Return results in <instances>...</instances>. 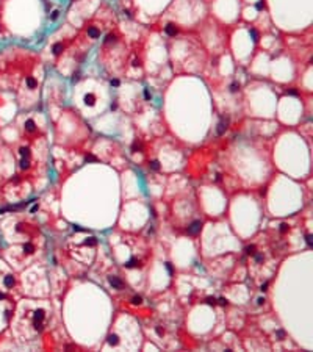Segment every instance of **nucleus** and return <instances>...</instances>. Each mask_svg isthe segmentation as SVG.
<instances>
[{
    "label": "nucleus",
    "mask_w": 313,
    "mask_h": 352,
    "mask_svg": "<svg viewBox=\"0 0 313 352\" xmlns=\"http://www.w3.org/2000/svg\"><path fill=\"white\" fill-rule=\"evenodd\" d=\"M83 100H85V105H88V107H94L96 105V96L92 94V92H88V94H85Z\"/></svg>",
    "instance_id": "7ed1b4c3"
},
{
    "label": "nucleus",
    "mask_w": 313,
    "mask_h": 352,
    "mask_svg": "<svg viewBox=\"0 0 313 352\" xmlns=\"http://www.w3.org/2000/svg\"><path fill=\"white\" fill-rule=\"evenodd\" d=\"M255 261H257V263L263 261V255H255Z\"/></svg>",
    "instance_id": "cd10ccee"
},
{
    "label": "nucleus",
    "mask_w": 313,
    "mask_h": 352,
    "mask_svg": "<svg viewBox=\"0 0 313 352\" xmlns=\"http://www.w3.org/2000/svg\"><path fill=\"white\" fill-rule=\"evenodd\" d=\"M266 288H268V283H263L262 285V291H266Z\"/></svg>",
    "instance_id": "e433bc0d"
},
{
    "label": "nucleus",
    "mask_w": 313,
    "mask_h": 352,
    "mask_svg": "<svg viewBox=\"0 0 313 352\" xmlns=\"http://www.w3.org/2000/svg\"><path fill=\"white\" fill-rule=\"evenodd\" d=\"M28 163H30V161H28V158L22 157V160H21V168H22V169H27V168H28V166H30Z\"/></svg>",
    "instance_id": "4468645a"
},
{
    "label": "nucleus",
    "mask_w": 313,
    "mask_h": 352,
    "mask_svg": "<svg viewBox=\"0 0 313 352\" xmlns=\"http://www.w3.org/2000/svg\"><path fill=\"white\" fill-rule=\"evenodd\" d=\"M99 35H100V31H99L97 28H94V27H89L88 28V36H89V38L96 39V38H99Z\"/></svg>",
    "instance_id": "6e6552de"
},
{
    "label": "nucleus",
    "mask_w": 313,
    "mask_h": 352,
    "mask_svg": "<svg viewBox=\"0 0 313 352\" xmlns=\"http://www.w3.org/2000/svg\"><path fill=\"white\" fill-rule=\"evenodd\" d=\"M219 304H222V305H225V304H227V301H225V299H224V297H221V299H219Z\"/></svg>",
    "instance_id": "f704fd0d"
},
{
    "label": "nucleus",
    "mask_w": 313,
    "mask_h": 352,
    "mask_svg": "<svg viewBox=\"0 0 313 352\" xmlns=\"http://www.w3.org/2000/svg\"><path fill=\"white\" fill-rule=\"evenodd\" d=\"M150 169H152V171H158V169H160V163L156 161V160L150 161Z\"/></svg>",
    "instance_id": "dca6fc26"
},
{
    "label": "nucleus",
    "mask_w": 313,
    "mask_h": 352,
    "mask_svg": "<svg viewBox=\"0 0 313 352\" xmlns=\"http://www.w3.org/2000/svg\"><path fill=\"white\" fill-rule=\"evenodd\" d=\"M215 302H216V301H215L213 297H208V299H207V304H210V305H211V304H215Z\"/></svg>",
    "instance_id": "473e14b6"
},
{
    "label": "nucleus",
    "mask_w": 313,
    "mask_h": 352,
    "mask_svg": "<svg viewBox=\"0 0 313 352\" xmlns=\"http://www.w3.org/2000/svg\"><path fill=\"white\" fill-rule=\"evenodd\" d=\"M254 252H255V246H246V254H249V255H251V254H254Z\"/></svg>",
    "instance_id": "6ab92c4d"
},
{
    "label": "nucleus",
    "mask_w": 313,
    "mask_h": 352,
    "mask_svg": "<svg viewBox=\"0 0 313 352\" xmlns=\"http://www.w3.org/2000/svg\"><path fill=\"white\" fill-rule=\"evenodd\" d=\"M238 89H239V83L233 81V83H232V85H230V91H232V92H236V91H238Z\"/></svg>",
    "instance_id": "a211bd4d"
},
{
    "label": "nucleus",
    "mask_w": 313,
    "mask_h": 352,
    "mask_svg": "<svg viewBox=\"0 0 313 352\" xmlns=\"http://www.w3.org/2000/svg\"><path fill=\"white\" fill-rule=\"evenodd\" d=\"M110 85L111 86H119V80L118 78H111V80H110Z\"/></svg>",
    "instance_id": "b1692460"
},
{
    "label": "nucleus",
    "mask_w": 313,
    "mask_h": 352,
    "mask_svg": "<svg viewBox=\"0 0 313 352\" xmlns=\"http://www.w3.org/2000/svg\"><path fill=\"white\" fill-rule=\"evenodd\" d=\"M19 154H21V157H25V158H28V157H30V149H28V147H21V150H19Z\"/></svg>",
    "instance_id": "9b49d317"
},
{
    "label": "nucleus",
    "mask_w": 313,
    "mask_h": 352,
    "mask_svg": "<svg viewBox=\"0 0 313 352\" xmlns=\"http://www.w3.org/2000/svg\"><path fill=\"white\" fill-rule=\"evenodd\" d=\"M249 33H251V36H252V39H254V41H258V33L255 31L254 28H252V30H251V31H249Z\"/></svg>",
    "instance_id": "aec40b11"
},
{
    "label": "nucleus",
    "mask_w": 313,
    "mask_h": 352,
    "mask_svg": "<svg viewBox=\"0 0 313 352\" xmlns=\"http://www.w3.org/2000/svg\"><path fill=\"white\" fill-rule=\"evenodd\" d=\"M114 41H116V36L110 33V35L106 36V39H105V44H110V42H114Z\"/></svg>",
    "instance_id": "f3484780"
},
{
    "label": "nucleus",
    "mask_w": 313,
    "mask_h": 352,
    "mask_svg": "<svg viewBox=\"0 0 313 352\" xmlns=\"http://www.w3.org/2000/svg\"><path fill=\"white\" fill-rule=\"evenodd\" d=\"M257 9H265V2H262V0H260V2L257 3Z\"/></svg>",
    "instance_id": "a878e982"
},
{
    "label": "nucleus",
    "mask_w": 313,
    "mask_h": 352,
    "mask_svg": "<svg viewBox=\"0 0 313 352\" xmlns=\"http://www.w3.org/2000/svg\"><path fill=\"white\" fill-rule=\"evenodd\" d=\"M165 31H166V35H169V36H175L177 35V27H175L174 24H168L165 27Z\"/></svg>",
    "instance_id": "39448f33"
},
{
    "label": "nucleus",
    "mask_w": 313,
    "mask_h": 352,
    "mask_svg": "<svg viewBox=\"0 0 313 352\" xmlns=\"http://www.w3.org/2000/svg\"><path fill=\"white\" fill-rule=\"evenodd\" d=\"M58 14H60V11L56 9V11H53V14H52V19H56L58 17Z\"/></svg>",
    "instance_id": "2f4dec72"
},
{
    "label": "nucleus",
    "mask_w": 313,
    "mask_h": 352,
    "mask_svg": "<svg viewBox=\"0 0 313 352\" xmlns=\"http://www.w3.org/2000/svg\"><path fill=\"white\" fill-rule=\"evenodd\" d=\"M85 244H89V246L96 244V238H88V240L85 241Z\"/></svg>",
    "instance_id": "5701e85b"
},
{
    "label": "nucleus",
    "mask_w": 313,
    "mask_h": 352,
    "mask_svg": "<svg viewBox=\"0 0 313 352\" xmlns=\"http://www.w3.org/2000/svg\"><path fill=\"white\" fill-rule=\"evenodd\" d=\"M108 280H110V285H111L113 288H116V290H122V288H124L122 280H121V279H118V277H114V275H113V277H110Z\"/></svg>",
    "instance_id": "f03ea898"
},
{
    "label": "nucleus",
    "mask_w": 313,
    "mask_h": 352,
    "mask_svg": "<svg viewBox=\"0 0 313 352\" xmlns=\"http://www.w3.org/2000/svg\"><path fill=\"white\" fill-rule=\"evenodd\" d=\"M108 343L110 344H118V337H116V335H108Z\"/></svg>",
    "instance_id": "ddd939ff"
},
{
    "label": "nucleus",
    "mask_w": 313,
    "mask_h": 352,
    "mask_svg": "<svg viewBox=\"0 0 313 352\" xmlns=\"http://www.w3.org/2000/svg\"><path fill=\"white\" fill-rule=\"evenodd\" d=\"M141 302H142V297H141V296H133V297H132V304L139 305Z\"/></svg>",
    "instance_id": "2eb2a0df"
},
{
    "label": "nucleus",
    "mask_w": 313,
    "mask_h": 352,
    "mask_svg": "<svg viewBox=\"0 0 313 352\" xmlns=\"http://www.w3.org/2000/svg\"><path fill=\"white\" fill-rule=\"evenodd\" d=\"M64 50V45H63V42H56L55 45L52 47V52H53V55H60L61 52Z\"/></svg>",
    "instance_id": "0eeeda50"
},
{
    "label": "nucleus",
    "mask_w": 313,
    "mask_h": 352,
    "mask_svg": "<svg viewBox=\"0 0 313 352\" xmlns=\"http://www.w3.org/2000/svg\"><path fill=\"white\" fill-rule=\"evenodd\" d=\"M0 299H5V294L3 293H0Z\"/></svg>",
    "instance_id": "58836bf2"
},
{
    "label": "nucleus",
    "mask_w": 313,
    "mask_h": 352,
    "mask_svg": "<svg viewBox=\"0 0 313 352\" xmlns=\"http://www.w3.org/2000/svg\"><path fill=\"white\" fill-rule=\"evenodd\" d=\"M166 269L169 271V274H172V266H171V263H166Z\"/></svg>",
    "instance_id": "c85d7f7f"
},
{
    "label": "nucleus",
    "mask_w": 313,
    "mask_h": 352,
    "mask_svg": "<svg viewBox=\"0 0 313 352\" xmlns=\"http://www.w3.org/2000/svg\"><path fill=\"white\" fill-rule=\"evenodd\" d=\"M144 97H146V100H150V92H149V89H144Z\"/></svg>",
    "instance_id": "393cba45"
},
{
    "label": "nucleus",
    "mask_w": 313,
    "mask_h": 352,
    "mask_svg": "<svg viewBox=\"0 0 313 352\" xmlns=\"http://www.w3.org/2000/svg\"><path fill=\"white\" fill-rule=\"evenodd\" d=\"M257 302H258V304H260V305H262V304H263V302H265V299H263V297H260V299H258V301H257Z\"/></svg>",
    "instance_id": "4c0bfd02"
},
{
    "label": "nucleus",
    "mask_w": 313,
    "mask_h": 352,
    "mask_svg": "<svg viewBox=\"0 0 313 352\" xmlns=\"http://www.w3.org/2000/svg\"><path fill=\"white\" fill-rule=\"evenodd\" d=\"M201 227H202V221H194V222H193V224L188 227V230H189V233L196 235L199 230H201Z\"/></svg>",
    "instance_id": "20e7f679"
},
{
    "label": "nucleus",
    "mask_w": 313,
    "mask_h": 352,
    "mask_svg": "<svg viewBox=\"0 0 313 352\" xmlns=\"http://www.w3.org/2000/svg\"><path fill=\"white\" fill-rule=\"evenodd\" d=\"M24 250L27 252V254H31V252H33V250H35V246H33V244H28V243H27V244H24Z\"/></svg>",
    "instance_id": "f8f14e48"
},
{
    "label": "nucleus",
    "mask_w": 313,
    "mask_h": 352,
    "mask_svg": "<svg viewBox=\"0 0 313 352\" xmlns=\"http://www.w3.org/2000/svg\"><path fill=\"white\" fill-rule=\"evenodd\" d=\"M133 152H136V150H139L141 149V142H138V141H135V144H133Z\"/></svg>",
    "instance_id": "412c9836"
},
{
    "label": "nucleus",
    "mask_w": 313,
    "mask_h": 352,
    "mask_svg": "<svg viewBox=\"0 0 313 352\" xmlns=\"http://www.w3.org/2000/svg\"><path fill=\"white\" fill-rule=\"evenodd\" d=\"M227 127H229V118H221V121H219V124H218V128H216V133L222 135L227 130Z\"/></svg>",
    "instance_id": "f257e3e1"
},
{
    "label": "nucleus",
    "mask_w": 313,
    "mask_h": 352,
    "mask_svg": "<svg viewBox=\"0 0 313 352\" xmlns=\"http://www.w3.org/2000/svg\"><path fill=\"white\" fill-rule=\"evenodd\" d=\"M86 161H96V158L91 157V155H86Z\"/></svg>",
    "instance_id": "7c9ffc66"
},
{
    "label": "nucleus",
    "mask_w": 313,
    "mask_h": 352,
    "mask_svg": "<svg viewBox=\"0 0 313 352\" xmlns=\"http://www.w3.org/2000/svg\"><path fill=\"white\" fill-rule=\"evenodd\" d=\"M3 283H5V287L11 288L13 285H14V277H13V275H6L5 280H3Z\"/></svg>",
    "instance_id": "1a4fd4ad"
},
{
    "label": "nucleus",
    "mask_w": 313,
    "mask_h": 352,
    "mask_svg": "<svg viewBox=\"0 0 313 352\" xmlns=\"http://www.w3.org/2000/svg\"><path fill=\"white\" fill-rule=\"evenodd\" d=\"M277 337H279V340H282V338L285 337V333H284V330H277Z\"/></svg>",
    "instance_id": "bb28decb"
},
{
    "label": "nucleus",
    "mask_w": 313,
    "mask_h": 352,
    "mask_svg": "<svg viewBox=\"0 0 313 352\" xmlns=\"http://www.w3.org/2000/svg\"><path fill=\"white\" fill-rule=\"evenodd\" d=\"M305 241H307V244L310 246V247L313 246V240H312V235H307V236H305Z\"/></svg>",
    "instance_id": "4be33fe9"
},
{
    "label": "nucleus",
    "mask_w": 313,
    "mask_h": 352,
    "mask_svg": "<svg viewBox=\"0 0 313 352\" xmlns=\"http://www.w3.org/2000/svg\"><path fill=\"white\" fill-rule=\"evenodd\" d=\"M280 230H282V232H287V230H288V225H287V224H282V225H280Z\"/></svg>",
    "instance_id": "c756f323"
},
{
    "label": "nucleus",
    "mask_w": 313,
    "mask_h": 352,
    "mask_svg": "<svg viewBox=\"0 0 313 352\" xmlns=\"http://www.w3.org/2000/svg\"><path fill=\"white\" fill-rule=\"evenodd\" d=\"M287 94H290V96H296L298 94V91H294V89H291V91H288Z\"/></svg>",
    "instance_id": "72a5a7b5"
},
{
    "label": "nucleus",
    "mask_w": 313,
    "mask_h": 352,
    "mask_svg": "<svg viewBox=\"0 0 313 352\" xmlns=\"http://www.w3.org/2000/svg\"><path fill=\"white\" fill-rule=\"evenodd\" d=\"M133 66H135V67H136V66H139V61H138V59H133Z\"/></svg>",
    "instance_id": "c9c22d12"
},
{
    "label": "nucleus",
    "mask_w": 313,
    "mask_h": 352,
    "mask_svg": "<svg viewBox=\"0 0 313 352\" xmlns=\"http://www.w3.org/2000/svg\"><path fill=\"white\" fill-rule=\"evenodd\" d=\"M25 130L27 132H35L36 130V124L33 119H27L25 121Z\"/></svg>",
    "instance_id": "423d86ee"
},
{
    "label": "nucleus",
    "mask_w": 313,
    "mask_h": 352,
    "mask_svg": "<svg viewBox=\"0 0 313 352\" xmlns=\"http://www.w3.org/2000/svg\"><path fill=\"white\" fill-rule=\"evenodd\" d=\"M36 85H38V83H36L35 78H31V77H28V78H27V86H28L30 89H35V88H36Z\"/></svg>",
    "instance_id": "9d476101"
}]
</instances>
